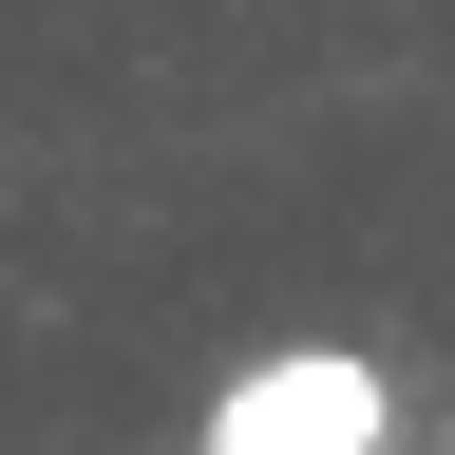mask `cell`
Listing matches in <instances>:
<instances>
[{
	"instance_id": "obj_1",
	"label": "cell",
	"mask_w": 455,
	"mask_h": 455,
	"mask_svg": "<svg viewBox=\"0 0 455 455\" xmlns=\"http://www.w3.org/2000/svg\"><path fill=\"white\" fill-rule=\"evenodd\" d=\"M190 455H398V379L361 341H266V361L209 379Z\"/></svg>"
}]
</instances>
